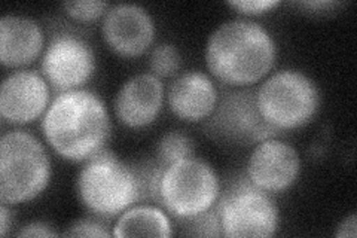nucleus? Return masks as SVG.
Segmentation results:
<instances>
[{"label": "nucleus", "instance_id": "obj_1", "mask_svg": "<svg viewBox=\"0 0 357 238\" xmlns=\"http://www.w3.org/2000/svg\"><path fill=\"white\" fill-rule=\"evenodd\" d=\"M51 149L63 160L85 163L106 149L112 121L105 101L89 89L59 93L40 121Z\"/></svg>", "mask_w": 357, "mask_h": 238}, {"label": "nucleus", "instance_id": "obj_2", "mask_svg": "<svg viewBox=\"0 0 357 238\" xmlns=\"http://www.w3.org/2000/svg\"><path fill=\"white\" fill-rule=\"evenodd\" d=\"M204 57L207 69L223 85L253 87L275 66L277 43L261 22L231 18L211 31Z\"/></svg>", "mask_w": 357, "mask_h": 238}, {"label": "nucleus", "instance_id": "obj_3", "mask_svg": "<svg viewBox=\"0 0 357 238\" xmlns=\"http://www.w3.org/2000/svg\"><path fill=\"white\" fill-rule=\"evenodd\" d=\"M76 192L84 207L94 216L115 219L142 202V188L132 163L107 149L89 158L76 176Z\"/></svg>", "mask_w": 357, "mask_h": 238}, {"label": "nucleus", "instance_id": "obj_4", "mask_svg": "<svg viewBox=\"0 0 357 238\" xmlns=\"http://www.w3.org/2000/svg\"><path fill=\"white\" fill-rule=\"evenodd\" d=\"M51 158L43 143L26 130L0 139V201L17 206L38 198L51 182Z\"/></svg>", "mask_w": 357, "mask_h": 238}, {"label": "nucleus", "instance_id": "obj_5", "mask_svg": "<svg viewBox=\"0 0 357 238\" xmlns=\"http://www.w3.org/2000/svg\"><path fill=\"white\" fill-rule=\"evenodd\" d=\"M256 106L275 130H295L307 126L317 115L320 91L304 72L282 69L256 87Z\"/></svg>", "mask_w": 357, "mask_h": 238}, {"label": "nucleus", "instance_id": "obj_6", "mask_svg": "<svg viewBox=\"0 0 357 238\" xmlns=\"http://www.w3.org/2000/svg\"><path fill=\"white\" fill-rule=\"evenodd\" d=\"M220 192L216 170L194 155L164 167L158 184V204L181 222L210 210Z\"/></svg>", "mask_w": 357, "mask_h": 238}, {"label": "nucleus", "instance_id": "obj_7", "mask_svg": "<svg viewBox=\"0 0 357 238\" xmlns=\"http://www.w3.org/2000/svg\"><path fill=\"white\" fill-rule=\"evenodd\" d=\"M222 237H273L280 228V211L268 192L241 174L222 189L216 202Z\"/></svg>", "mask_w": 357, "mask_h": 238}, {"label": "nucleus", "instance_id": "obj_8", "mask_svg": "<svg viewBox=\"0 0 357 238\" xmlns=\"http://www.w3.org/2000/svg\"><path fill=\"white\" fill-rule=\"evenodd\" d=\"M204 131L211 139L236 146H255L280 134L256 106L255 85L219 89L218 106L204 121Z\"/></svg>", "mask_w": 357, "mask_h": 238}, {"label": "nucleus", "instance_id": "obj_9", "mask_svg": "<svg viewBox=\"0 0 357 238\" xmlns=\"http://www.w3.org/2000/svg\"><path fill=\"white\" fill-rule=\"evenodd\" d=\"M96 72V54L85 39L57 33L40 57V73L57 93L84 88Z\"/></svg>", "mask_w": 357, "mask_h": 238}, {"label": "nucleus", "instance_id": "obj_10", "mask_svg": "<svg viewBox=\"0 0 357 238\" xmlns=\"http://www.w3.org/2000/svg\"><path fill=\"white\" fill-rule=\"evenodd\" d=\"M301 173V156L290 143L270 137L256 143L245 164V177L268 194L292 188Z\"/></svg>", "mask_w": 357, "mask_h": 238}, {"label": "nucleus", "instance_id": "obj_11", "mask_svg": "<svg viewBox=\"0 0 357 238\" xmlns=\"http://www.w3.org/2000/svg\"><path fill=\"white\" fill-rule=\"evenodd\" d=\"M156 26L146 8L136 3L112 5L102 18V38L115 54L134 59L155 42Z\"/></svg>", "mask_w": 357, "mask_h": 238}, {"label": "nucleus", "instance_id": "obj_12", "mask_svg": "<svg viewBox=\"0 0 357 238\" xmlns=\"http://www.w3.org/2000/svg\"><path fill=\"white\" fill-rule=\"evenodd\" d=\"M51 101V87L42 73L18 69L2 81L0 117L13 126H26L42 118Z\"/></svg>", "mask_w": 357, "mask_h": 238}, {"label": "nucleus", "instance_id": "obj_13", "mask_svg": "<svg viewBox=\"0 0 357 238\" xmlns=\"http://www.w3.org/2000/svg\"><path fill=\"white\" fill-rule=\"evenodd\" d=\"M164 100L162 79L151 72H142L122 84L114 101V110L122 126L144 128L158 119Z\"/></svg>", "mask_w": 357, "mask_h": 238}, {"label": "nucleus", "instance_id": "obj_14", "mask_svg": "<svg viewBox=\"0 0 357 238\" xmlns=\"http://www.w3.org/2000/svg\"><path fill=\"white\" fill-rule=\"evenodd\" d=\"M219 88L207 73L183 72L174 77L167 91V103L174 117L186 122H203L215 112Z\"/></svg>", "mask_w": 357, "mask_h": 238}, {"label": "nucleus", "instance_id": "obj_15", "mask_svg": "<svg viewBox=\"0 0 357 238\" xmlns=\"http://www.w3.org/2000/svg\"><path fill=\"white\" fill-rule=\"evenodd\" d=\"M45 51V33L39 22L26 15L0 20V61L5 67H26Z\"/></svg>", "mask_w": 357, "mask_h": 238}, {"label": "nucleus", "instance_id": "obj_16", "mask_svg": "<svg viewBox=\"0 0 357 238\" xmlns=\"http://www.w3.org/2000/svg\"><path fill=\"white\" fill-rule=\"evenodd\" d=\"M173 225L165 210L153 204H134L121 213L112 237H172Z\"/></svg>", "mask_w": 357, "mask_h": 238}, {"label": "nucleus", "instance_id": "obj_17", "mask_svg": "<svg viewBox=\"0 0 357 238\" xmlns=\"http://www.w3.org/2000/svg\"><path fill=\"white\" fill-rule=\"evenodd\" d=\"M195 154V142L194 139L183 131H169L156 143L155 149V161L161 167H167L169 164L183 160L188 156H194Z\"/></svg>", "mask_w": 357, "mask_h": 238}, {"label": "nucleus", "instance_id": "obj_18", "mask_svg": "<svg viewBox=\"0 0 357 238\" xmlns=\"http://www.w3.org/2000/svg\"><path fill=\"white\" fill-rule=\"evenodd\" d=\"M182 67V54L174 43L162 42L152 48L149 55L151 73L158 77H173Z\"/></svg>", "mask_w": 357, "mask_h": 238}, {"label": "nucleus", "instance_id": "obj_19", "mask_svg": "<svg viewBox=\"0 0 357 238\" xmlns=\"http://www.w3.org/2000/svg\"><path fill=\"white\" fill-rule=\"evenodd\" d=\"M183 234L194 237H222V226L216 204L195 218L181 221Z\"/></svg>", "mask_w": 357, "mask_h": 238}, {"label": "nucleus", "instance_id": "obj_20", "mask_svg": "<svg viewBox=\"0 0 357 238\" xmlns=\"http://www.w3.org/2000/svg\"><path fill=\"white\" fill-rule=\"evenodd\" d=\"M110 5L102 0H77V2H64L63 9L70 18L82 22L103 18Z\"/></svg>", "mask_w": 357, "mask_h": 238}, {"label": "nucleus", "instance_id": "obj_21", "mask_svg": "<svg viewBox=\"0 0 357 238\" xmlns=\"http://www.w3.org/2000/svg\"><path fill=\"white\" fill-rule=\"evenodd\" d=\"M103 218H81L67 226L66 231L61 232L63 237H103L107 238L112 232L107 230Z\"/></svg>", "mask_w": 357, "mask_h": 238}, {"label": "nucleus", "instance_id": "obj_22", "mask_svg": "<svg viewBox=\"0 0 357 238\" xmlns=\"http://www.w3.org/2000/svg\"><path fill=\"white\" fill-rule=\"evenodd\" d=\"M280 3V0H229L228 6L243 15H261L270 13Z\"/></svg>", "mask_w": 357, "mask_h": 238}, {"label": "nucleus", "instance_id": "obj_23", "mask_svg": "<svg viewBox=\"0 0 357 238\" xmlns=\"http://www.w3.org/2000/svg\"><path fill=\"white\" fill-rule=\"evenodd\" d=\"M17 237H59V234L52 226L47 222L33 221L26 225H22L20 231L15 234Z\"/></svg>", "mask_w": 357, "mask_h": 238}, {"label": "nucleus", "instance_id": "obj_24", "mask_svg": "<svg viewBox=\"0 0 357 238\" xmlns=\"http://www.w3.org/2000/svg\"><path fill=\"white\" fill-rule=\"evenodd\" d=\"M337 237H350L354 238L357 235V223H356V213H350L347 218H344L338 225V230L335 232Z\"/></svg>", "mask_w": 357, "mask_h": 238}, {"label": "nucleus", "instance_id": "obj_25", "mask_svg": "<svg viewBox=\"0 0 357 238\" xmlns=\"http://www.w3.org/2000/svg\"><path fill=\"white\" fill-rule=\"evenodd\" d=\"M13 228V211L9 210V204L0 201V235H8V231Z\"/></svg>", "mask_w": 357, "mask_h": 238}, {"label": "nucleus", "instance_id": "obj_26", "mask_svg": "<svg viewBox=\"0 0 357 238\" xmlns=\"http://www.w3.org/2000/svg\"><path fill=\"white\" fill-rule=\"evenodd\" d=\"M298 5L303 8H307L310 10H321V13H325L326 9H332L341 3L332 2V0H304V2H299Z\"/></svg>", "mask_w": 357, "mask_h": 238}]
</instances>
